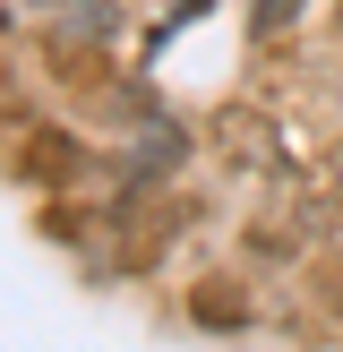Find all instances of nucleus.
<instances>
[{"instance_id":"obj_1","label":"nucleus","mask_w":343,"mask_h":352,"mask_svg":"<svg viewBox=\"0 0 343 352\" xmlns=\"http://www.w3.org/2000/svg\"><path fill=\"white\" fill-rule=\"evenodd\" d=\"M86 164H95V155H86L69 129H34L26 138V181H43V189H78Z\"/></svg>"},{"instance_id":"obj_2","label":"nucleus","mask_w":343,"mask_h":352,"mask_svg":"<svg viewBox=\"0 0 343 352\" xmlns=\"http://www.w3.org/2000/svg\"><path fill=\"white\" fill-rule=\"evenodd\" d=\"M198 327H249V292L232 301V284H198Z\"/></svg>"},{"instance_id":"obj_3","label":"nucleus","mask_w":343,"mask_h":352,"mask_svg":"<svg viewBox=\"0 0 343 352\" xmlns=\"http://www.w3.org/2000/svg\"><path fill=\"white\" fill-rule=\"evenodd\" d=\"M26 9H60L69 26H86V34H112V26H120L112 0H26Z\"/></svg>"},{"instance_id":"obj_4","label":"nucleus","mask_w":343,"mask_h":352,"mask_svg":"<svg viewBox=\"0 0 343 352\" xmlns=\"http://www.w3.org/2000/svg\"><path fill=\"white\" fill-rule=\"evenodd\" d=\"M300 9H309V0H257V9H249V34H266V43H274V34H283Z\"/></svg>"},{"instance_id":"obj_5","label":"nucleus","mask_w":343,"mask_h":352,"mask_svg":"<svg viewBox=\"0 0 343 352\" xmlns=\"http://www.w3.org/2000/svg\"><path fill=\"white\" fill-rule=\"evenodd\" d=\"M318 181H326V198L343 206V138H335V146H326V164H318Z\"/></svg>"},{"instance_id":"obj_6","label":"nucleus","mask_w":343,"mask_h":352,"mask_svg":"<svg viewBox=\"0 0 343 352\" xmlns=\"http://www.w3.org/2000/svg\"><path fill=\"white\" fill-rule=\"evenodd\" d=\"M335 34H343V0H335Z\"/></svg>"}]
</instances>
